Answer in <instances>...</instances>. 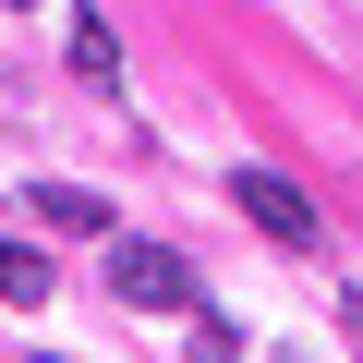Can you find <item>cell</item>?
Returning a JSON list of instances; mask_svg holds the SVG:
<instances>
[{"label": "cell", "mask_w": 363, "mask_h": 363, "mask_svg": "<svg viewBox=\"0 0 363 363\" xmlns=\"http://www.w3.org/2000/svg\"><path fill=\"white\" fill-rule=\"evenodd\" d=\"M109 291L133 315H194V267H182L169 242H109Z\"/></svg>", "instance_id": "6da1fadb"}, {"label": "cell", "mask_w": 363, "mask_h": 363, "mask_svg": "<svg viewBox=\"0 0 363 363\" xmlns=\"http://www.w3.org/2000/svg\"><path fill=\"white\" fill-rule=\"evenodd\" d=\"M230 194H242V218H255L267 242H315V206L291 194V182H279V169H230Z\"/></svg>", "instance_id": "7a4b0ae2"}, {"label": "cell", "mask_w": 363, "mask_h": 363, "mask_svg": "<svg viewBox=\"0 0 363 363\" xmlns=\"http://www.w3.org/2000/svg\"><path fill=\"white\" fill-rule=\"evenodd\" d=\"M37 218L85 242V230H109V194H85V182H37Z\"/></svg>", "instance_id": "3957f363"}, {"label": "cell", "mask_w": 363, "mask_h": 363, "mask_svg": "<svg viewBox=\"0 0 363 363\" xmlns=\"http://www.w3.org/2000/svg\"><path fill=\"white\" fill-rule=\"evenodd\" d=\"M0 303H49V255L37 242H0Z\"/></svg>", "instance_id": "277c9868"}, {"label": "cell", "mask_w": 363, "mask_h": 363, "mask_svg": "<svg viewBox=\"0 0 363 363\" xmlns=\"http://www.w3.org/2000/svg\"><path fill=\"white\" fill-rule=\"evenodd\" d=\"M73 73H85V85H109V73H121V37H109V25H97V13H85V25H73Z\"/></svg>", "instance_id": "5b68a950"}, {"label": "cell", "mask_w": 363, "mask_h": 363, "mask_svg": "<svg viewBox=\"0 0 363 363\" xmlns=\"http://www.w3.org/2000/svg\"><path fill=\"white\" fill-rule=\"evenodd\" d=\"M0 13H25V0H0Z\"/></svg>", "instance_id": "8992f818"}]
</instances>
